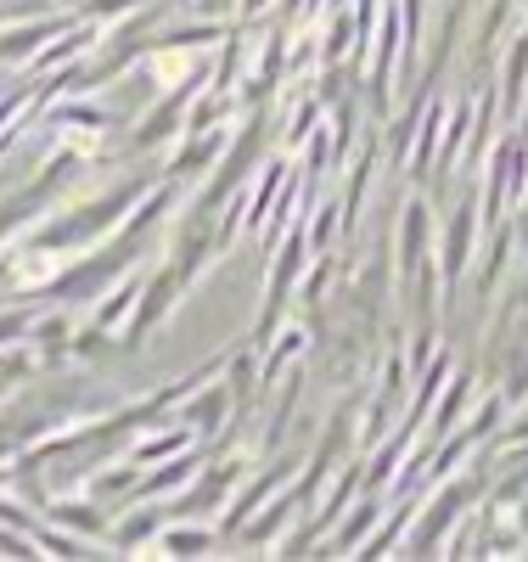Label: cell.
Instances as JSON below:
<instances>
[]
</instances>
